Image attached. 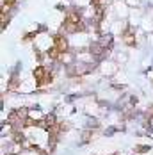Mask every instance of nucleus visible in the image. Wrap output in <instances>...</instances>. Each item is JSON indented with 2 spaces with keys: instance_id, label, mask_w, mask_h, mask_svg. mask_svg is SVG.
<instances>
[{
  "instance_id": "obj_2",
  "label": "nucleus",
  "mask_w": 153,
  "mask_h": 155,
  "mask_svg": "<svg viewBox=\"0 0 153 155\" xmlns=\"http://www.w3.org/2000/svg\"><path fill=\"white\" fill-rule=\"evenodd\" d=\"M100 2H102V0H91L93 5H100Z\"/></svg>"
},
{
  "instance_id": "obj_1",
  "label": "nucleus",
  "mask_w": 153,
  "mask_h": 155,
  "mask_svg": "<svg viewBox=\"0 0 153 155\" xmlns=\"http://www.w3.org/2000/svg\"><path fill=\"white\" fill-rule=\"evenodd\" d=\"M54 47L57 48L61 54H66V52H68V47H70V43H68V39H66L62 34H55V36H54Z\"/></svg>"
}]
</instances>
